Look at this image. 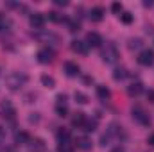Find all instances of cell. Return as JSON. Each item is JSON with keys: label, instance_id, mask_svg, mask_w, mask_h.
<instances>
[{"label": "cell", "instance_id": "obj_19", "mask_svg": "<svg viewBox=\"0 0 154 152\" xmlns=\"http://www.w3.org/2000/svg\"><path fill=\"white\" fill-rule=\"evenodd\" d=\"M56 113H57V116H66V114H68V106H66V102H57V104H56Z\"/></svg>", "mask_w": 154, "mask_h": 152}, {"label": "cell", "instance_id": "obj_34", "mask_svg": "<svg viewBox=\"0 0 154 152\" xmlns=\"http://www.w3.org/2000/svg\"><path fill=\"white\" fill-rule=\"evenodd\" d=\"M4 138H5V131H4V129L0 127V143L4 141Z\"/></svg>", "mask_w": 154, "mask_h": 152}, {"label": "cell", "instance_id": "obj_27", "mask_svg": "<svg viewBox=\"0 0 154 152\" xmlns=\"http://www.w3.org/2000/svg\"><path fill=\"white\" fill-rule=\"evenodd\" d=\"M111 11L120 16V13H122V4L120 2H115V4H111Z\"/></svg>", "mask_w": 154, "mask_h": 152}, {"label": "cell", "instance_id": "obj_3", "mask_svg": "<svg viewBox=\"0 0 154 152\" xmlns=\"http://www.w3.org/2000/svg\"><path fill=\"white\" fill-rule=\"evenodd\" d=\"M133 118L140 123V125H151V116L147 114V111L142 106H133Z\"/></svg>", "mask_w": 154, "mask_h": 152}, {"label": "cell", "instance_id": "obj_28", "mask_svg": "<svg viewBox=\"0 0 154 152\" xmlns=\"http://www.w3.org/2000/svg\"><path fill=\"white\" fill-rule=\"evenodd\" d=\"M48 20H50V22H61V16H59L56 11H52V13H48Z\"/></svg>", "mask_w": 154, "mask_h": 152}, {"label": "cell", "instance_id": "obj_12", "mask_svg": "<svg viewBox=\"0 0 154 152\" xmlns=\"http://www.w3.org/2000/svg\"><path fill=\"white\" fill-rule=\"evenodd\" d=\"M102 16H104V9H102V7H93V9L90 11V18H91L93 22H100Z\"/></svg>", "mask_w": 154, "mask_h": 152}, {"label": "cell", "instance_id": "obj_24", "mask_svg": "<svg viewBox=\"0 0 154 152\" xmlns=\"http://www.w3.org/2000/svg\"><path fill=\"white\" fill-rule=\"evenodd\" d=\"M82 127H84V131H86V132H93V131H95V127H97V122H95V120H86Z\"/></svg>", "mask_w": 154, "mask_h": 152}, {"label": "cell", "instance_id": "obj_23", "mask_svg": "<svg viewBox=\"0 0 154 152\" xmlns=\"http://www.w3.org/2000/svg\"><path fill=\"white\" fill-rule=\"evenodd\" d=\"M74 99H75L79 104H88V95L82 93V91H75L74 93Z\"/></svg>", "mask_w": 154, "mask_h": 152}, {"label": "cell", "instance_id": "obj_4", "mask_svg": "<svg viewBox=\"0 0 154 152\" xmlns=\"http://www.w3.org/2000/svg\"><path fill=\"white\" fill-rule=\"evenodd\" d=\"M138 63L143 65V66H151V65L154 63V52L152 50H149V48L142 50L140 56H138Z\"/></svg>", "mask_w": 154, "mask_h": 152}, {"label": "cell", "instance_id": "obj_20", "mask_svg": "<svg viewBox=\"0 0 154 152\" xmlns=\"http://www.w3.org/2000/svg\"><path fill=\"white\" fill-rule=\"evenodd\" d=\"M74 143L72 141H66V143H59L57 145V152H74Z\"/></svg>", "mask_w": 154, "mask_h": 152}, {"label": "cell", "instance_id": "obj_32", "mask_svg": "<svg viewBox=\"0 0 154 152\" xmlns=\"http://www.w3.org/2000/svg\"><path fill=\"white\" fill-rule=\"evenodd\" d=\"M147 100L154 104V90H149V91H147Z\"/></svg>", "mask_w": 154, "mask_h": 152}, {"label": "cell", "instance_id": "obj_6", "mask_svg": "<svg viewBox=\"0 0 154 152\" xmlns=\"http://www.w3.org/2000/svg\"><path fill=\"white\" fill-rule=\"evenodd\" d=\"M38 61L39 63H43V65L52 63V61H54V52H52L48 47H45V48L38 50Z\"/></svg>", "mask_w": 154, "mask_h": 152}, {"label": "cell", "instance_id": "obj_13", "mask_svg": "<svg viewBox=\"0 0 154 152\" xmlns=\"http://www.w3.org/2000/svg\"><path fill=\"white\" fill-rule=\"evenodd\" d=\"M142 90H143L142 82H133V84L127 88V93H129L131 97H136V95H140V93H142Z\"/></svg>", "mask_w": 154, "mask_h": 152}, {"label": "cell", "instance_id": "obj_38", "mask_svg": "<svg viewBox=\"0 0 154 152\" xmlns=\"http://www.w3.org/2000/svg\"><path fill=\"white\" fill-rule=\"evenodd\" d=\"M143 5H145V7H152V2H151V0H149V2H143Z\"/></svg>", "mask_w": 154, "mask_h": 152}, {"label": "cell", "instance_id": "obj_25", "mask_svg": "<svg viewBox=\"0 0 154 152\" xmlns=\"http://www.w3.org/2000/svg\"><path fill=\"white\" fill-rule=\"evenodd\" d=\"M68 29H70V32H77L81 29V25H79V22H75V20H70L68 22Z\"/></svg>", "mask_w": 154, "mask_h": 152}, {"label": "cell", "instance_id": "obj_21", "mask_svg": "<svg viewBox=\"0 0 154 152\" xmlns=\"http://www.w3.org/2000/svg\"><path fill=\"white\" fill-rule=\"evenodd\" d=\"M41 84L45 88H54L56 86V81H54V77H50V75H41Z\"/></svg>", "mask_w": 154, "mask_h": 152}, {"label": "cell", "instance_id": "obj_9", "mask_svg": "<svg viewBox=\"0 0 154 152\" xmlns=\"http://www.w3.org/2000/svg\"><path fill=\"white\" fill-rule=\"evenodd\" d=\"M86 45H88V47H100V45H102L100 34H97V32H88V34H86Z\"/></svg>", "mask_w": 154, "mask_h": 152}, {"label": "cell", "instance_id": "obj_1", "mask_svg": "<svg viewBox=\"0 0 154 152\" xmlns=\"http://www.w3.org/2000/svg\"><path fill=\"white\" fill-rule=\"evenodd\" d=\"M25 82H27V75H25V74H20V72H13V74H9V75L5 77V84H7V88L13 90V91L20 90Z\"/></svg>", "mask_w": 154, "mask_h": 152}, {"label": "cell", "instance_id": "obj_36", "mask_svg": "<svg viewBox=\"0 0 154 152\" xmlns=\"http://www.w3.org/2000/svg\"><path fill=\"white\" fill-rule=\"evenodd\" d=\"M149 145H152V147H154V134L149 136Z\"/></svg>", "mask_w": 154, "mask_h": 152}, {"label": "cell", "instance_id": "obj_35", "mask_svg": "<svg viewBox=\"0 0 154 152\" xmlns=\"http://www.w3.org/2000/svg\"><path fill=\"white\" fill-rule=\"evenodd\" d=\"M4 25H5V18H4V16L0 14V31L4 29Z\"/></svg>", "mask_w": 154, "mask_h": 152}, {"label": "cell", "instance_id": "obj_14", "mask_svg": "<svg viewBox=\"0 0 154 152\" xmlns=\"http://www.w3.org/2000/svg\"><path fill=\"white\" fill-rule=\"evenodd\" d=\"M57 141H59V143H66V141H70V131L65 129V127H61V129L57 131Z\"/></svg>", "mask_w": 154, "mask_h": 152}, {"label": "cell", "instance_id": "obj_18", "mask_svg": "<svg viewBox=\"0 0 154 152\" xmlns=\"http://www.w3.org/2000/svg\"><path fill=\"white\" fill-rule=\"evenodd\" d=\"M97 95H99L100 100H108L111 93H109V90H108L106 86H97Z\"/></svg>", "mask_w": 154, "mask_h": 152}, {"label": "cell", "instance_id": "obj_11", "mask_svg": "<svg viewBox=\"0 0 154 152\" xmlns=\"http://www.w3.org/2000/svg\"><path fill=\"white\" fill-rule=\"evenodd\" d=\"M65 72H66V75H70V77L79 75V65L74 63V61H66L65 63Z\"/></svg>", "mask_w": 154, "mask_h": 152}, {"label": "cell", "instance_id": "obj_26", "mask_svg": "<svg viewBox=\"0 0 154 152\" xmlns=\"http://www.w3.org/2000/svg\"><path fill=\"white\" fill-rule=\"evenodd\" d=\"M120 20H122L124 23H131V22H133V14H131V13H122V14H120Z\"/></svg>", "mask_w": 154, "mask_h": 152}, {"label": "cell", "instance_id": "obj_30", "mask_svg": "<svg viewBox=\"0 0 154 152\" xmlns=\"http://www.w3.org/2000/svg\"><path fill=\"white\" fill-rule=\"evenodd\" d=\"M109 140H111V136H109V134H104V136L100 138V145H102V147L109 145Z\"/></svg>", "mask_w": 154, "mask_h": 152}, {"label": "cell", "instance_id": "obj_15", "mask_svg": "<svg viewBox=\"0 0 154 152\" xmlns=\"http://www.w3.org/2000/svg\"><path fill=\"white\" fill-rule=\"evenodd\" d=\"M84 122H86L84 113H74V116H72V125H74V127H82Z\"/></svg>", "mask_w": 154, "mask_h": 152}, {"label": "cell", "instance_id": "obj_10", "mask_svg": "<svg viewBox=\"0 0 154 152\" xmlns=\"http://www.w3.org/2000/svg\"><path fill=\"white\" fill-rule=\"evenodd\" d=\"M70 47H72V50L77 52V54H82V56L88 54V45H86V41H79V39H75V41H72Z\"/></svg>", "mask_w": 154, "mask_h": 152}, {"label": "cell", "instance_id": "obj_7", "mask_svg": "<svg viewBox=\"0 0 154 152\" xmlns=\"http://www.w3.org/2000/svg\"><path fill=\"white\" fill-rule=\"evenodd\" d=\"M27 147H29V152H43L45 150V141L41 140V138H31V141L27 143Z\"/></svg>", "mask_w": 154, "mask_h": 152}, {"label": "cell", "instance_id": "obj_5", "mask_svg": "<svg viewBox=\"0 0 154 152\" xmlns=\"http://www.w3.org/2000/svg\"><path fill=\"white\" fill-rule=\"evenodd\" d=\"M0 113H2V116H4V118H7V120H14V114H16V111H14L13 104L5 100V102H2V104H0Z\"/></svg>", "mask_w": 154, "mask_h": 152}, {"label": "cell", "instance_id": "obj_2", "mask_svg": "<svg viewBox=\"0 0 154 152\" xmlns=\"http://www.w3.org/2000/svg\"><path fill=\"white\" fill-rule=\"evenodd\" d=\"M102 61L108 63V65H113L118 61V48H116L115 43H106V47L102 48Z\"/></svg>", "mask_w": 154, "mask_h": 152}, {"label": "cell", "instance_id": "obj_16", "mask_svg": "<svg viewBox=\"0 0 154 152\" xmlns=\"http://www.w3.org/2000/svg\"><path fill=\"white\" fill-rule=\"evenodd\" d=\"M77 147L84 152L91 150V140H88V138H79V140H77Z\"/></svg>", "mask_w": 154, "mask_h": 152}, {"label": "cell", "instance_id": "obj_8", "mask_svg": "<svg viewBox=\"0 0 154 152\" xmlns=\"http://www.w3.org/2000/svg\"><path fill=\"white\" fill-rule=\"evenodd\" d=\"M31 27H34V29H43V25H45V16L41 14V13H34V14H31Z\"/></svg>", "mask_w": 154, "mask_h": 152}, {"label": "cell", "instance_id": "obj_37", "mask_svg": "<svg viewBox=\"0 0 154 152\" xmlns=\"http://www.w3.org/2000/svg\"><path fill=\"white\" fill-rule=\"evenodd\" d=\"M111 152H125V150H124V149H120V147H115Z\"/></svg>", "mask_w": 154, "mask_h": 152}, {"label": "cell", "instance_id": "obj_33", "mask_svg": "<svg viewBox=\"0 0 154 152\" xmlns=\"http://www.w3.org/2000/svg\"><path fill=\"white\" fill-rule=\"evenodd\" d=\"M54 4H56V5H63V7H66V5H68V2H66V0H56Z\"/></svg>", "mask_w": 154, "mask_h": 152}, {"label": "cell", "instance_id": "obj_22", "mask_svg": "<svg viewBox=\"0 0 154 152\" xmlns=\"http://www.w3.org/2000/svg\"><path fill=\"white\" fill-rule=\"evenodd\" d=\"M127 77V70L125 68H116L115 72H113V79L115 81H124Z\"/></svg>", "mask_w": 154, "mask_h": 152}, {"label": "cell", "instance_id": "obj_17", "mask_svg": "<svg viewBox=\"0 0 154 152\" xmlns=\"http://www.w3.org/2000/svg\"><path fill=\"white\" fill-rule=\"evenodd\" d=\"M14 141L16 143H29L31 141V136H29V132H25V131H22V132H16V136H14Z\"/></svg>", "mask_w": 154, "mask_h": 152}, {"label": "cell", "instance_id": "obj_31", "mask_svg": "<svg viewBox=\"0 0 154 152\" xmlns=\"http://www.w3.org/2000/svg\"><path fill=\"white\" fill-rule=\"evenodd\" d=\"M29 122H31V123H38V122H39V114L38 113H32L31 116H29Z\"/></svg>", "mask_w": 154, "mask_h": 152}, {"label": "cell", "instance_id": "obj_29", "mask_svg": "<svg viewBox=\"0 0 154 152\" xmlns=\"http://www.w3.org/2000/svg\"><path fill=\"white\" fill-rule=\"evenodd\" d=\"M140 47H142V41H140L138 38L129 41V48H140Z\"/></svg>", "mask_w": 154, "mask_h": 152}]
</instances>
